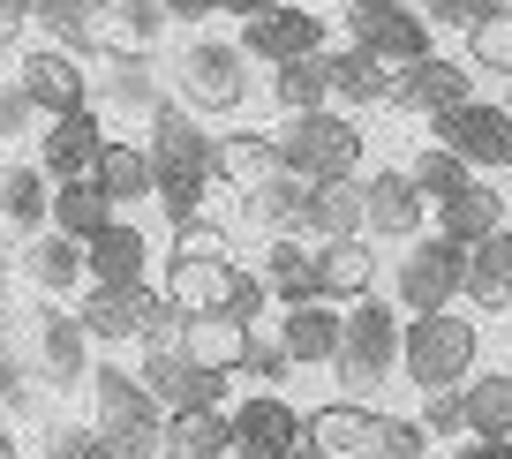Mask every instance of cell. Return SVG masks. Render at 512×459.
Here are the masks:
<instances>
[{
    "instance_id": "8d00e7d4",
    "label": "cell",
    "mask_w": 512,
    "mask_h": 459,
    "mask_svg": "<svg viewBox=\"0 0 512 459\" xmlns=\"http://www.w3.org/2000/svg\"><path fill=\"white\" fill-rule=\"evenodd\" d=\"M113 219H121V211L106 204L98 181H61V189H53V234H68L76 249H83V241H98Z\"/></svg>"
},
{
    "instance_id": "4316f807",
    "label": "cell",
    "mask_w": 512,
    "mask_h": 459,
    "mask_svg": "<svg viewBox=\"0 0 512 459\" xmlns=\"http://www.w3.org/2000/svg\"><path fill=\"white\" fill-rule=\"evenodd\" d=\"M249 324L226 317V309H204V317H181V339L174 347L189 354L196 369H211V377H241V354H249Z\"/></svg>"
},
{
    "instance_id": "db71d44e",
    "label": "cell",
    "mask_w": 512,
    "mask_h": 459,
    "mask_svg": "<svg viewBox=\"0 0 512 459\" xmlns=\"http://www.w3.org/2000/svg\"><path fill=\"white\" fill-rule=\"evenodd\" d=\"M31 31V0H0V53H16Z\"/></svg>"
},
{
    "instance_id": "e0dca14e",
    "label": "cell",
    "mask_w": 512,
    "mask_h": 459,
    "mask_svg": "<svg viewBox=\"0 0 512 459\" xmlns=\"http://www.w3.org/2000/svg\"><path fill=\"white\" fill-rule=\"evenodd\" d=\"M377 429H384V407H369V399H324V407L302 414V452H317V459H369Z\"/></svg>"
},
{
    "instance_id": "30bf717a",
    "label": "cell",
    "mask_w": 512,
    "mask_h": 459,
    "mask_svg": "<svg viewBox=\"0 0 512 459\" xmlns=\"http://www.w3.org/2000/svg\"><path fill=\"white\" fill-rule=\"evenodd\" d=\"M430 136L445 143L467 174H512V106H490V98H467L445 121H430Z\"/></svg>"
},
{
    "instance_id": "484cf974",
    "label": "cell",
    "mask_w": 512,
    "mask_h": 459,
    "mask_svg": "<svg viewBox=\"0 0 512 459\" xmlns=\"http://www.w3.org/2000/svg\"><path fill=\"white\" fill-rule=\"evenodd\" d=\"M241 226L264 234V241H302L309 234V181L272 174L264 189H249V196H241Z\"/></svg>"
},
{
    "instance_id": "7a4b0ae2",
    "label": "cell",
    "mask_w": 512,
    "mask_h": 459,
    "mask_svg": "<svg viewBox=\"0 0 512 459\" xmlns=\"http://www.w3.org/2000/svg\"><path fill=\"white\" fill-rule=\"evenodd\" d=\"M249 53L234 46V38H211V31H189L174 46V61H166V83H174V106H189L196 121H234L241 106H249Z\"/></svg>"
},
{
    "instance_id": "ab89813d",
    "label": "cell",
    "mask_w": 512,
    "mask_h": 459,
    "mask_svg": "<svg viewBox=\"0 0 512 459\" xmlns=\"http://www.w3.org/2000/svg\"><path fill=\"white\" fill-rule=\"evenodd\" d=\"M31 31L38 46H61L76 61H98L91 53V0H31Z\"/></svg>"
},
{
    "instance_id": "ee69618b",
    "label": "cell",
    "mask_w": 512,
    "mask_h": 459,
    "mask_svg": "<svg viewBox=\"0 0 512 459\" xmlns=\"http://www.w3.org/2000/svg\"><path fill=\"white\" fill-rule=\"evenodd\" d=\"M369 459H430V429L415 422V414H384L377 444H369Z\"/></svg>"
},
{
    "instance_id": "681fc988",
    "label": "cell",
    "mask_w": 512,
    "mask_h": 459,
    "mask_svg": "<svg viewBox=\"0 0 512 459\" xmlns=\"http://www.w3.org/2000/svg\"><path fill=\"white\" fill-rule=\"evenodd\" d=\"M497 8H505V0H422V23H430V31H475Z\"/></svg>"
},
{
    "instance_id": "d4e9b609",
    "label": "cell",
    "mask_w": 512,
    "mask_h": 459,
    "mask_svg": "<svg viewBox=\"0 0 512 459\" xmlns=\"http://www.w3.org/2000/svg\"><path fill=\"white\" fill-rule=\"evenodd\" d=\"M279 174V143L272 128H226V136H211V181L234 196L264 189V181Z\"/></svg>"
},
{
    "instance_id": "3957f363",
    "label": "cell",
    "mask_w": 512,
    "mask_h": 459,
    "mask_svg": "<svg viewBox=\"0 0 512 459\" xmlns=\"http://www.w3.org/2000/svg\"><path fill=\"white\" fill-rule=\"evenodd\" d=\"M272 143H279V174L324 189V181H362L369 128L354 121V113H339V106H317V113H287V121L272 128Z\"/></svg>"
},
{
    "instance_id": "11a10c76",
    "label": "cell",
    "mask_w": 512,
    "mask_h": 459,
    "mask_svg": "<svg viewBox=\"0 0 512 459\" xmlns=\"http://www.w3.org/2000/svg\"><path fill=\"white\" fill-rule=\"evenodd\" d=\"M452 459H512V437H460Z\"/></svg>"
},
{
    "instance_id": "2e32d148",
    "label": "cell",
    "mask_w": 512,
    "mask_h": 459,
    "mask_svg": "<svg viewBox=\"0 0 512 459\" xmlns=\"http://www.w3.org/2000/svg\"><path fill=\"white\" fill-rule=\"evenodd\" d=\"M234 414V459H294L302 452V407L279 392H249Z\"/></svg>"
},
{
    "instance_id": "680465c9",
    "label": "cell",
    "mask_w": 512,
    "mask_h": 459,
    "mask_svg": "<svg viewBox=\"0 0 512 459\" xmlns=\"http://www.w3.org/2000/svg\"><path fill=\"white\" fill-rule=\"evenodd\" d=\"M302 8H332V0H302Z\"/></svg>"
},
{
    "instance_id": "c3c4849f",
    "label": "cell",
    "mask_w": 512,
    "mask_h": 459,
    "mask_svg": "<svg viewBox=\"0 0 512 459\" xmlns=\"http://www.w3.org/2000/svg\"><path fill=\"white\" fill-rule=\"evenodd\" d=\"M241 377H256L264 392H279V384L294 377V362H287V347H279V339L256 332V339H249V354H241Z\"/></svg>"
},
{
    "instance_id": "f546056e",
    "label": "cell",
    "mask_w": 512,
    "mask_h": 459,
    "mask_svg": "<svg viewBox=\"0 0 512 459\" xmlns=\"http://www.w3.org/2000/svg\"><path fill=\"white\" fill-rule=\"evenodd\" d=\"M497 226H512V219H505V189H490V181H467L460 196L437 204V234H445L452 249H482Z\"/></svg>"
},
{
    "instance_id": "ffe728a7",
    "label": "cell",
    "mask_w": 512,
    "mask_h": 459,
    "mask_svg": "<svg viewBox=\"0 0 512 459\" xmlns=\"http://www.w3.org/2000/svg\"><path fill=\"white\" fill-rule=\"evenodd\" d=\"M166 38V8L159 0H91V53L113 61V53H159Z\"/></svg>"
},
{
    "instance_id": "44dd1931",
    "label": "cell",
    "mask_w": 512,
    "mask_h": 459,
    "mask_svg": "<svg viewBox=\"0 0 512 459\" xmlns=\"http://www.w3.org/2000/svg\"><path fill=\"white\" fill-rule=\"evenodd\" d=\"M234 256H166L159 271V294L174 317H204V309H226V294H234Z\"/></svg>"
},
{
    "instance_id": "ac0fdd59",
    "label": "cell",
    "mask_w": 512,
    "mask_h": 459,
    "mask_svg": "<svg viewBox=\"0 0 512 459\" xmlns=\"http://www.w3.org/2000/svg\"><path fill=\"white\" fill-rule=\"evenodd\" d=\"M98 151H106V121H98V106L83 113H61V121L38 128V174L61 189V181H91Z\"/></svg>"
},
{
    "instance_id": "9f6ffc18",
    "label": "cell",
    "mask_w": 512,
    "mask_h": 459,
    "mask_svg": "<svg viewBox=\"0 0 512 459\" xmlns=\"http://www.w3.org/2000/svg\"><path fill=\"white\" fill-rule=\"evenodd\" d=\"M272 8H287V0H226V16H241V23H256V16H272Z\"/></svg>"
},
{
    "instance_id": "f5cc1de1",
    "label": "cell",
    "mask_w": 512,
    "mask_h": 459,
    "mask_svg": "<svg viewBox=\"0 0 512 459\" xmlns=\"http://www.w3.org/2000/svg\"><path fill=\"white\" fill-rule=\"evenodd\" d=\"M166 23H181V31H204L211 16H226V0H159Z\"/></svg>"
},
{
    "instance_id": "5b68a950",
    "label": "cell",
    "mask_w": 512,
    "mask_h": 459,
    "mask_svg": "<svg viewBox=\"0 0 512 459\" xmlns=\"http://www.w3.org/2000/svg\"><path fill=\"white\" fill-rule=\"evenodd\" d=\"M400 332H407V317L384 294L354 301L347 324H339V354H332L339 399H369V407H377V392L400 377Z\"/></svg>"
},
{
    "instance_id": "bcb514c9",
    "label": "cell",
    "mask_w": 512,
    "mask_h": 459,
    "mask_svg": "<svg viewBox=\"0 0 512 459\" xmlns=\"http://www.w3.org/2000/svg\"><path fill=\"white\" fill-rule=\"evenodd\" d=\"M166 256H234V234H226L219 219H204V211H196V219L174 226V249H166Z\"/></svg>"
},
{
    "instance_id": "f907efd6",
    "label": "cell",
    "mask_w": 512,
    "mask_h": 459,
    "mask_svg": "<svg viewBox=\"0 0 512 459\" xmlns=\"http://www.w3.org/2000/svg\"><path fill=\"white\" fill-rule=\"evenodd\" d=\"M23 136H38V106L23 98L16 76H0V143H23Z\"/></svg>"
},
{
    "instance_id": "7402d4cb",
    "label": "cell",
    "mask_w": 512,
    "mask_h": 459,
    "mask_svg": "<svg viewBox=\"0 0 512 459\" xmlns=\"http://www.w3.org/2000/svg\"><path fill=\"white\" fill-rule=\"evenodd\" d=\"M46 226H53V181L38 174V159H0V234L23 249Z\"/></svg>"
},
{
    "instance_id": "ba28073f",
    "label": "cell",
    "mask_w": 512,
    "mask_h": 459,
    "mask_svg": "<svg viewBox=\"0 0 512 459\" xmlns=\"http://www.w3.org/2000/svg\"><path fill=\"white\" fill-rule=\"evenodd\" d=\"M460 294H467V249H452L445 234H422L400 249V264H392V309L430 317V309H452Z\"/></svg>"
},
{
    "instance_id": "9c48e42d",
    "label": "cell",
    "mask_w": 512,
    "mask_h": 459,
    "mask_svg": "<svg viewBox=\"0 0 512 459\" xmlns=\"http://www.w3.org/2000/svg\"><path fill=\"white\" fill-rule=\"evenodd\" d=\"M347 46H362L369 61H384L400 76V68L430 61V23L407 0H347Z\"/></svg>"
},
{
    "instance_id": "91938a15",
    "label": "cell",
    "mask_w": 512,
    "mask_h": 459,
    "mask_svg": "<svg viewBox=\"0 0 512 459\" xmlns=\"http://www.w3.org/2000/svg\"><path fill=\"white\" fill-rule=\"evenodd\" d=\"M505 106H512V83H505Z\"/></svg>"
},
{
    "instance_id": "d6986e66",
    "label": "cell",
    "mask_w": 512,
    "mask_h": 459,
    "mask_svg": "<svg viewBox=\"0 0 512 459\" xmlns=\"http://www.w3.org/2000/svg\"><path fill=\"white\" fill-rule=\"evenodd\" d=\"M234 46L249 53L256 68L309 61V53H324V16H317V8H272V16L241 23V38H234Z\"/></svg>"
},
{
    "instance_id": "4fadbf2b",
    "label": "cell",
    "mask_w": 512,
    "mask_h": 459,
    "mask_svg": "<svg viewBox=\"0 0 512 459\" xmlns=\"http://www.w3.org/2000/svg\"><path fill=\"white\" fill-rule=\"evenodd\" d=\"M136 377H144V392L159 399L166 414H204V407H226V392H234V377H211V369H196L181 347H144Z\"/></svg>"
},
{
    "instance_id": "816d5d0a",
    "label": "cell",
    "mask_w": 512,
    "mask_h": 459,
    "mask_svg": "<svg viewBox=\"0 0 512 459\" xmlns=\"http://www.w3.org/2000/svg\"><path fill=\"white\" fill-rule=\"evenodd\" d=\"M264 309H272V286L241 264V271H234V294H226V317H241V324L256 332V317H264Z\"/></svg>"
},
{
    "instance_id": "7c38bea8",
    "label": "cell",
    "mask_w": 512,
    "mask_h": 459,
    "mask_svg": "<svg viewBox=\"0 0 512 459\" xmlns=\"http://www.w3.org/2000/svg\"><path fill=\"white\" fill-rule=\"evenodd\" d=\"M430 234V196L407 181V166H377L362 174V241H422Z\"/></svg>"
},
{
    "instance_id": "8992f818",
    "label": "cell",
    "mask_w": 512,
    "mask_h": 459,
    "mask_svg": "<svg viewBox=\"0 0 512 459\" xmlns=\"http://www.w3.org/2000/svg\"><path fill=\"white\" fill-rule=\"evenodd\" d=\"M83 407H91V429L113 444L121 459H159V437H166V407L144 392V377L121 362H98L91 384H83Z\"/></svg>"
},
{
    "instance_id": "9a60e30c",
    "label": "cell",
    "mask_w": 512,
    "mask_h": 459,
    "mask_svg": "<svg viewBox=\"0 0 512 459\" xmlns=\"http://www.w3.org/2000/svg\"><path fill=\"white\" fill-rule=\"evenodd\" d=\"M16 83H23V98L38 106V121H61V113L91 106V68H83L76 53H61V46H31L16 61Z\"/></svg>"
},
{
    "instance_id": "7bdbcfd3",
    "label": "cell",
    "mask_w": 512,
    "mask_h": 459,
    "mask_svg": "<svg viewBox=\"0 0 512 459\" xmlns=\"http://www.w3.org/2000/svg\"><path fill=\"white\" fill-rule=\"evenodd\" d=\"M467 68H490V76L512 83V8H497L467 31Z\"/></svg>"
},
{
    "instance_id": "f6af8a7d",
    "label": "cell",
    "mask_w": 512,
    "mask_h": 459,
    "mask_svg": "<svg viewBox=\"0 0 512 459\" xmlns=\"http://www.w3.org/2000/svg\"><path fill=\"white\" fill-rule=\"evenodd\" d=\"M38 459H121V452H113L91 422H53V429H46V452H38Z\"/></svg>"
},
{
    "instance_id": "cb8c5ba5",
    "label": "cell",
    "mask_w": 512,
    "mask_h": 459,
    "mask_svg": "<svg viewBox=\"0 0 512 459\" xmlns=\"http://www.w3.org/2000/svg\"><path fill=\"white\" fill-rule=\"evenodd\" d=\"M16 271H23V286H31L38 301H76L83 286H91V279H83V249L68 234H53V226L16 249Z\"/></svg>"
},
{
    "instance_id": "94428289",
    "label": "cell",
    "mask_w": 512,
    "mask_h": 459,
    "mask_svg": "<svg viewBox=\"0 0 512 459\" xmlns=\"http://www.w3.org/2000/svg\"><path fill=\"white\" fill-rule=\"evenodd\" d=\"M294 459H317V452H294Z\"/></svg>"
},
{
    "instance_id": "5bb4252c",
    "label": "cell",
    "mask_w": 512,
    "mask_h": 459,
    "mask_svg": "<svg viewBox=\"0 0 512 459\" xmlns=\"http://www.w3.org/2000/svg\"><path fill=\"white\" fill-rule=\"evenodd\" d=\"M467 98H475V68L430 53V61H415V68L392 76V98H384V106H392V113H415V121H445V113L467 106Z\"/></svg>"
},
{
    "instance_id": "52a82bcc",
    "label": "cell",
    "mask_w": 512,
    "mask_h": 459,
    "mask_svg": "<svg viewBox=\"0 0 512 459\" xmlns=\"http://www.w3.org/2000/svg\"><path fill=\"white\" fill-rule=\"evenodd\" d=\"M23 362H31V384L53 399L83 392L91 384V332L76 324V309L68 301H38V309H23Z\"/></svg>"
},
{
    "instance_id": "60d3db41",
    "label": "cell",
    "mask_w": 512,
    "mask_h": 459,
    "mask_svg": "<svg viewBox=\"0 0 512 459\" xmlns=\"http://www.w3.org/2000/svg\"><path fill=\"white\" fill-rule=\"evenodd\" d=\"M272 106H279V113H317V106H332V76H324V53L272 68Z\"/></svg>"
},
{
    "instance_id": "6da1fadb",
    "label": "cell",
    "mask_w": 512,
    "mask_h": 459,
    "mask_svg": "<svg viewBox=\"0 0 512 459\" xmlns=\"http://www.w3.org/2000/svg\"><path fill=\"white\" fill-rule=\"evenodd\" d=\"M151 196H159V211L166 219H196L204 211V196H211V128L196 121L189 106H174L166 98L159 113H151Z\"/></svg>"
},
{
    "instance_id": "f1b7e54d",
    "label": "cell",
    "mask_w": 512,
    "mask_h": 459,
    "mask_svg": "<svg viewBox=\"0 0 512 459\" xmlns=\"http://www.w3.org/2000/svg\"><path fill=\"white\" fill-rule=\"evenodd\" d=\"M377 294V249L369 241H317V301L354 309Z\"/></svg>"
},
{
    "instance_id": "1f68e13d",
    "label": "cell",
    "mask_w": 512,
    "mask_h": 459,
    "mask_svg": "<svg viewBox=\"0 0 512 459\" xmlns=\"http://www.w3.org/2000/svg\"><path fill=\"white\" fill-rule=\"evenodd\" d=\"M324 76H332V106L339 113H362V106H384V98H392V68L369 61L362 46H332L324 53Z\"/></svg>"
},
{
    "instance_id": "277c9868",
    "label": "cell",
    "mask_w": 512,
    "mask_h": 459,
    "mask_svg": "<svg viewBox=\"0 0 512 459\" xmlns=\"http://www.w3.org/2000/svg\"><path fill=\"white\" fill-rule=\"evenodd\" d=\"M482 369V324L467 309H430L407 317L400 332V377L415 392H467V377Z\"/></svg>"
},
{
    "instance_id": "6f0895ef",
    "label": "cell",
    "mask_w": 512,
    "mask_h": 459,
    "mask_svg": "<svg viewBox=\"0 0 512 459\" xmlns=\"http://www.w3.org/2000/svg\"><path fill=\"white\" fill-rule=\"evenodd\" d=\"M0 459H23V452H16V429H8V422H0Z\"/></svg>"
},
{
    "instance_id": "d590c367",
    "label": "cell",
    "mask_w": 512,
    "mask_h": 459,
    "mask_svg": "<svg viewBox=\"0 0 512 459\" xmlns=\"http://www.w3.org/2000/svg\"><path fill=\"white\" fill-rule=\"evenodd\" d=\"M91 181L106 189L113 211H121V204H144V196H151V151H144V143H128V136H106Z\"/></svg>"
},
{
    "instance_id": "f35d334b",
    "label": "cell",
    "mask_w": 512,
    "mask_h": 459,
    "mask_svg": "<svg viewBox=\"0 0 512 459\" xmlns=\"http://www.w3.org/2000/svg\"><path fill=\"white\" fill-rule=\"evenodd\" d=\"M460 407H467V437H512V369H475Z\"/></svg>"
},
{
    "instance_id": "e575fe53",
    "label": "cell",
    "mask_w": 512,
    "mask_h": 459,
    "mask_svg": "<svg viewBox=\"0 0 512 459\" xmlns=\"http://www.w3.org/2000/svg\"><path fill=\"white\" fill-rule=\"evenodd\" d=\"M467 301H475L482 317L512 309V226H497L482 249H467Z\"/></svg>"
},
{
    "instance_id": "8fae6325",
    "label": "cell",
    "mask_w": 512,
    "mask_h": 459,
    "mask_svg": "<svg viewBox=\"0 0 512 459\" xmlns=\"http://www.w3.org/2000/svg\"><path fill=\"white\" fill-rule=\"evenodd\" d=\"M159 309H166L159 286H83L76 294V324L91 332V347H144Z\"/></svg>"
},
{
    "instance_id": "74e56055",
    "label": "cell",
    "mask_w": 512,
    "mask_h": 459,
    "mask_svg": "<svg viewBox=\"0 0 512 459\" xmlns=\"http://www.w3.org/2000/svg\"><path fill=\"white\" fill-rule=\"evenodd\" d=\"M302 241H362V181L309 189V234Z\"/></svg>"
},
{
    "instance_id": "603a6c76",
    "label": "cell",
    "mask_w": 512,
    "mask_h": 459,
    "mask_svg": "<svg viewBox=\"0 0 512 459\" xmlns=\"http://www.w3.org/2000/svg\"><path fill=\"white\" fill-rule=\"evenodd\" d=\"M83 279L91 286H151V234L136 219H113L98 241H83Z\"/></svg>"
},
{
    "instance_id": "836d02e7",
    "label": "cell",
    "mask_w": 512,
    "mask_h": 459,
    "mask_svg": "<svg viewBox=\"0 0 512 459\" xmlns=\"http://www.w3.org/2000/svg\"><path fill=\"white\" fill-rule=\"evenodd\" d=\"M159 459H234V414L204 407V414H166Z\"/></svg>"
},
{
    "instance_id": "83f0119b",
    "label": "cell",
    "mask_w": 512,
    "mask_h": 459,
    "mask_svg": "<svg viewBox=\"0 0 512 459\" xmlns=\"http://www.w3.org/2000/svg\"><path fill=\"white\" fill-rule=\"evenodd\" d=\"M339 324H347V309H332V301H302V309H279V347H287L294 369H332L339 354Z\"/></svg>"
},
{
    "instance_id": "d6a6232c",
    "label": "cell",
    "mask_w": 512,
    "mask_h": 459,
    "mask_svg": "<svg viewBox=\"0 0 512 459\" xmlns=\"http://www.w3.org/2000/svg\"><path fill=\"white\" fill-rule=\"evenodd\" d=\"M256 279L272 286V309H302V301H317V241H264Z\"/></svg>"
},
{
    "instance_id": "7dc6e473",
    "label": "cell",
    "mask_w": 512,
    "mask_h": 459,
    "mask_svg": "<svg viewBox=\"0 0 512 459\" xmlns=\"http://www.w3.org/2000/svg\"><path fill=\"white\" fill-rule=\"evenodd\" d=\"M422 429H430V444L445 437V444H460L467 437V407H460V392H422V414H415Z\"/></svg>"
},
{
    "instance_id": "4dcf8cb0",
    "label": "cell",
    "mask_w": 512,
    "mask_h": 459,
    "mask_svg": "<svg viewBox=\"0 0 512 459\" xmlns=\"http://www.w3.org/2000/svg\"><path fill=\"white\" fill-rule=\"evenodd\" d=\"M91 98H106L113 113H159L166 98H159V76H151V61L144 53H113V61H98L91 68Z\"/></svg>"
},
{
    "instance_id": "b9f144b4",
    "label": "cell",
    "mask_w": 512,
    "mask_h": 459,
    "mask_svg": "<svg viewBox=\"0 0 512 459\" xmlns=\"http://www.w3.org/2000/svg\"><path fill=\"white\" fill-rule=\"evenodd\" d=\"M407 181H415V189L430 196V204H445V196H460V189H467V181H475V174H467V166L452 159L445 143H422L415 159H407Z\"/></svg>"
}]
</instances>
